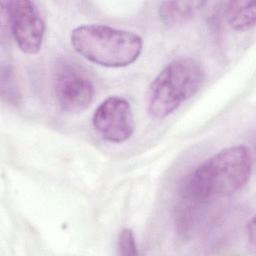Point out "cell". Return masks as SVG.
Masks as SVG:
<instances>
[{"label":"cell","instance_id":"obj_1","mask_svg":"<svg viewBox=\"0 0 256 256\" xmlns=\"http://www.w3.org/2000/svg\"><path fill=\"white\" fill-rule=\"evenodd\" d=\"M252 167L249 147H227L198 165L185 180L180 194L201 204L214 197L232 195L248 182Z\"/></svg>","mask_w":256,"mask_h":256},{"label":"cell","instance_id":"obj_2","mask_svg":"<svg viewBox=\"0 0 256 256\" xmlns=\"http://www.w3.org/2000/svg\"><path fill=\"white\" fill-rule=\"evenodd\" d=\"M73 49L86 60L107 68L134 63L143 49L140 35L102 24L75 27L70 34Z\"/></svg>","mask_w":256,"mask_h":256},{"label":"cell","instance_id":"obj_3","mask_svg":"<svg viewBox=\"0 0 256 256\" xmlns=\"http://www.w3.org/2000/svg\"><path fill=\"white\" fill-rule=\"evenodd\" d=\"M205 71L194 58H179L168 63L151 82L147 110L151 117L164 119L195 95L203 84Z\"/></svg>","mask_w":256,"mask_h":256},{"label":"cell","instance_id":"obj_4","mask_svg":"<svg viewBox=\"0 0 256 256\" xmlns=\"http://www.w3.org/2000/svg\"><path fill=\"white\" fill-rule=\"evenodd\" d=\"M53 91L57 104L66 113L86 110L92 103L95 89L86 71L67 59H60L53 69Z\"/></svg>","mask_w":256,"mask_h":256},{"label":"cell","instance_id":"obj_5","mask_svg":"<svg viewBox=\"0 0 256 256\" xmlns=\"http://www.w3.org/2000/svg\"><path fill=\"white\" fill-rule=\"evenodd\" d=\"M1 5L18 48L26 54L38 53L44 40L45 23L36 4L29 0H12Z\"/></svg>","mask_w":256,"mask_h":256},{"label":"cell","instance_id":"obj_6","mask_svg":"<svg viewBox=\"0 0 256 256\" xmlns=\"http://www.w3.org/2000/svg\"><path fill=\"white\" fill-rule=\"evenodd\" d=\"M92 126L108 142H126L134 133V115L130 102L122 96H109L94 110Z\"/></svg>","mask_w":256,"mask_h":256},{"label":"cell","instance_id":"obj_7","mask_svg":"<svg viewBox=\"0 0 256 256\" xmlns=\"http://www.w3.org/2000/svg\"><path fill=\"white\" fill-rule=\"evenodd\" d=\"M203 1H164L159 4L158 16L167 26H176L191 19L203 6Z\"/></svg>","mask_w":256,"mask_h":256},{"label":"cell","instance_id":"obj_8","mask_svg":"<svg viewBox=\"0 0 256 256\" xmlns=\"http://www.w3.org/2000/svg\"><path fill=\"white\" fill-rule=\"evenodd\" d=\"M225 18L231 28L247 31L255 26L256 9L254 1H229L225 3Z\"/></svg>","mask_w":256,"mask_h":256},{"label":"cell","instance_id":"obj_9","mask_svg":"<svg viewBox=\"0 0 256 256\" xmlns=\"http://www.w3.org/2000/svg\"><path fill=\"white\" fill-rule=\"evenodd\" d=\"M117 253L121 256H136L138 249L132 229L124 228L120 231L117 239Z\"/></svg>","mask_w":256,"mask_h":256},{"label":"cell","instance_id":"obj_10","mask_svg":"<svg viewBox=\"0 0 256 256\" xmlns=\"http://www.w3.org/2000/svg\"><path fill=\"white\" fill-rule=\"evenodd\" d=\"M248 236H249V240L251 241L252 245L254 246V243H255V224H254V217L251 218L250 222L248 223Z\"/></svg>","mask_w":256,"mask_h":256}]
</instances>
